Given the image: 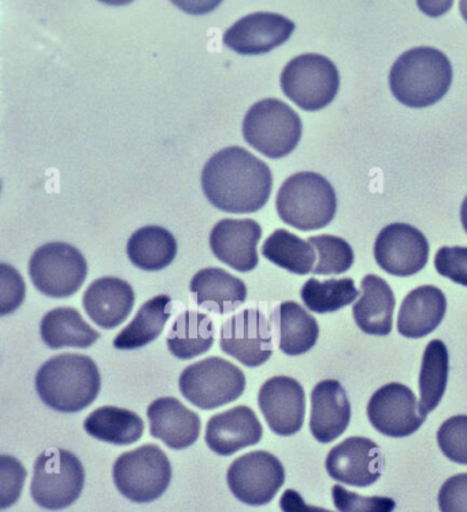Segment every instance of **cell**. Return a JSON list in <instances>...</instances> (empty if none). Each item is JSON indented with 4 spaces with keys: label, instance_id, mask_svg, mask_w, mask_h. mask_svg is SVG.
I'll list each match as a JSON object with an SVG mask.
<instances>
[{
    "label": "cell",
    "instance_id": "obj_32",
    "mask_svg": "<svg viewBox=\"0 0 467 512\" xmlns=\"http://www.w3.org/2000/svg\"><path fill=\"white\" fill-rule=\"evenodd\" d=\"M450 356L446 344L441 340H432L426 345L420 374L421 414L426 417L439 406L446 393Z\"/></svg>",
    "mask_w": 467,
    "mask_h": 512
},
{
    "label": "cell",
    "instance_id": "obj_20",
    "mask_svg": "<svg viewBox=\"0 0 467 512\" xmlns=\"http://www.w3.org/2000/svg\"><path fill=\"white\" fill-rule=\"evenodd\" d=\"M263 429L257 414L247 406H239L210 418L206 443L217 455L231 456L262 440Z\"/></svg>",
    "mask_w": 467,
    "mask_h": 512
},
{
    "label": "cell",
    "instance_id": "obj_12",
    "mask_svg": "<svg viewBox=\"0 0 467 512\" xmlns=\"http://www.w3.org/2000/svg\"><path fill=\"white\" fill-rule=\"evenodd\" d=\"M221 350L247 367L262 366L273 354L272 326L258 310L233 315L221 329Z\"/></svg>",
    "mask_w": 467,
    "mask_h": 512
},
{
    "label": "cell",
    "instance_id": "obj_8",
    "mask_svg": "<svg viewBox=\"0 0 467 512\" xmlns=\"http://www.w3.org/2000/svg\"><path fill=\"white\" fill-rule=\"evenodd\" d=\"M84 482V467L76 455L66 450H48L36 459L32 499L44 510H63L79 499Z\"/></svg>",
    "mask_w": 467,
    "mask_h": 512
},
{
    "label": "cell",
    "instance_id": "obj_11",
    "mask_svg": "<svg viewBox=\"0 0 467 512\" xmlns=\"http://www.w3.org/2000/svg\"><path fill=\"white\" fill-rule=\"evenodd\" d=\"M226 480L237 500L248 506H265L284 485L285 470L270 452L255 451L236 459Z\"/></svg>",
    "mask_w": 467,
    "mask_h": 512
},
{
    "label": "cell",
    "instance_id": "obj_13",
    "mask_svg": "<svg viewBox=\"0 0 467 512\" xmlns=\"http://www.w3.org/2000/svg\"><path fill=\"white\" fill-rule=\"evenodd\" d=\"M377 265L396 277L420 273L429 259V243L424 233L409 224L385 226L374 244Z\"/></svg>",
    "mask_w": 467,
    "mask_h": 512
},
{
    "label": "cell",
    "instance_id": "obj_28",
    "mask_svg": "<svg viewBox=\"0 0 467 512\" xmlns=\"http://www.w3.org/2000/svg\"><path fill=\"white\" fill-rule=\"evenodd\" d=\"M129 261L146 272H158L174 261L177 241L168 229L144 226L133 233L128 241Z\"/></svg>",
    "mask_w": 467,
    "mask_h": 512
},
{
    "label": "cell",
    "instance_id": "obj_33",
    "mask_svg": "<svg viewBox=\"0 0 467 512\" xmlns=\"http://www.w3.org/2000/svg\"><path fill=\"white\" fill-rule=\"evenodd\" d=\"M262 255L274 265L298 276L313 272L317 261V252L309 241L285 229H277L268 237L263 244Z\"/></svg>",
    "mask_w": 467,
    "mask_h": 512
},
{
    "label": "cell",
    "instance_id": "obj_3",
    "mask_svg": "<svg viewBox=\"0 0 467 512\" xmlns=\"http://www.w3.org/2000/svg\"><path fill=\"white\" fill-rule=\"evenodd\" d=\"M451 84L450 59L433 47L411 48L396 59L389 73L392 94L411 109H424L440 102Z\"/></svg>",
    "mask_w": 467,
    "mask_h": 512
},
{
    "label": "cell",
    "instance_id": "obj_35",
    "mask_svg": "<svg viewBox=\"0 0 467 512\" xmlns=\"http://www.w3.org/2000/svg\"><path fill=\"white\" fill-rule=\"evenodd\" d=\"M309 243L317 252L318 261L313 273L321 276L348 272L354 265V251L342 237L322 235L310 237Z\"/></svg>",
    "mask_w": 467,
    "mask_h": 512
},
{
    "label": "cell",
    "instance_id": "obj_6",
    "mask_svg": "<svg viewBox=\"0 0 467 512\" xmlns=\"http://www.w3.org/2000/svg\"><path fill=\"white\" fill-rule=\"evenodd\" d=\"M113 480L126 499L135 503H151L169 488L172 465L158 445H143L117 459Z\"/></svg>",
    "mask_w": 467,
    "mask_h": 512
},
{
    "label": "cell",
    "instance_id": "obj_41",
    "mask_svg": "<svg viewBox=\"0 0 467 512\" xmlns=\"http://www.w3.org/2000/svg\"><path fill=\"white\" fill-rule=\"evenodd\" d=\"M280 508L283 512H333L325 508L309 506L302 495L294 489H288L280 499Z\"/></svg>",
    "mask_w": 467,
    "mask_h": 512
},
{
    "label": "cell",
    "instance_id": "obj_36",
    "mask_svg": "<svg viewBox=\"0 0 467 512\" xmlns=\"http://www.w3.org/2000/svg\"><path fill=\"white\" fill-rule=\"evenodd\" d=\"M437 443L452 462L467 465V415L447 419L437 432Z\"/></svg>",
    "mask_w": 467,
    "mask_h": 512
},
{
    "label": "cell",
    "instance_id": "obj_9",
    "mask_svg": "<svg viewBox=\"0 0 467 512\" xmlns=\"http://www.w3.org/2000/svg\"><path fill=\"white\" fill-rule=\"evenodd\" d=\"M180 392L189 403L202 410H216L235 402L246 389V377L226 359L207 358L181 373Z\"/></svg>",
    "mask_w": 467,
    "mask_h": 512
},
{
    "label": "cell",
    "instance_id": "obj_7",
    "mask_svg": "<svg viewBox=\"0 0 467 512\" xmlns=\"http://www.w3.org/2000/svg\"><path fill=\"white\" fill-rule=\"evenodd\" d=\"M339 88V70L324 55H299L281 73L285 96L306 111H318L331 105Z\"/></svg>",
    "mask_w": 467,
    "mask_h": 512
},
{
    "label": "cell",
    "instance_id": "obj_19",
    "mask_svg": "<svg viewBox=\"0 0 467 512\" xmlns=\"http://www.w3.org/2000/svg\"><path fill=\"white\" fill-rule=\"evenodd\" d=\"M351 421V403L336 380L318 382L311 392L310 430L314 439L328 444L346 432Z\"/></svg>",
    "mask_w": 467,
    "mask_h": 512
},
{
    "label": "cell",
    "instance_id": "obj_37",
    "mask_svg": "<svg viewBox=\"0 0 467 512\" xmlns=\"http://www.w3.org/2000/svg\"><path fill=\"white\" fill-rule=\"evenodd\" d=\"M332 497L340 512H394L396 508V502L391 497L361 496L347 491L342 485L333 486Z\"/></svg>",
    "mask_w": 467,
    "mask_h": 512
},
{
    "label": "cell",
    "instance_id": "obj_1",
    "mask_svg": "<svg viewBox=\"0 0 467 512\" xmlns=\"http://www.w3.org/2000/svg\"><path fill=\"white\" fill-rule=\"evenodd\" d=\"M202 187L209 202L225 213H257L272 194L273 176L246 148L228 147L207 161Z\"/></svg>",
    "mask_w": 467,
    "mask_h": 512
},
{
    "label": "cell",
    "instance_id": "obj_17",
    "mask_svg": "<svg viewBox=\"0 0 467 512\" xmlns=\"http://www.w3.org/2000/svg\"><path fill=\"white\" fill-rule=\"evenodd\" d=\"M294 31V22L281 14H248L224 33V44L237 54H266L287 42Z\"/></svg>",
    "mask_w": 467,
    "mask_h": 512
},
{
    "label": "cell",
    "instance_id": "obj_31",
    "mask_svg": "<svg viewBox=\"0 0 467 512\" xmlns=\"http://www.w3.org/2000/svg\"><path fill=\"white\" fill-rule=\"evenodd\" d=\"M166 341L172 355L183 361L206 354L214 344L213 321L198 311H185L174 322Z\"/></svg>",
    "mask_w": 467,
    "mask_h": 512
},
{
    "label": "cell",
    "instance_id": "obj_42",
    "mask_svg": "<svg viewBox=\"0 0 467 512\" xmlns=\"http://www.w3.org/2000/svg\"><path fill=\"white\" fill-rule=\"evenodd\" d=\"M461 220H462L463 229H465V232L467 233V196H466L465 200H463V203H462Z\"/></svg>",
    "mask_w": 467,
    "mask_h": 512
},
{
    "label": "cell",
    "instance_id": "obj_24",
    "mask_svg": "<svg viewBox=\"0 0 467 512\" xmlns=\"http://www.w3.org/2000/svg\"><path fill=\"white\" fill-rule=\"evenodd\" d=\"M195 302L216 314H229L247 299V287L239 278L217 267L200 270L191 281Z\"/></svg>",
    "mask_w": 467,
    "mask_h": 512
},
{
    "label": "cell",
    "instance_id": "obj_4",
    "mask_svg": "<svg viewBox=\"0 0 467 512\" xmlns=\"http://www.w3.org/2000/svg\"><path fill=\"white\" fill-rule=\"evenodd\" d=\"M276 207L281 220L292 228L303 232L322 229L335 218L336 192L320 174L296 173L281 185Z\"/></svg>",
    "mask_w": 467,
    "mask_h": 512
},
{
    "label": "cell",
    "instance_id": "obj_2",
    "mask_svg": "<svg viewBox=\"0 0 467 512\" xmlns=\"http://www.w3.org/2000/svg\"><path fill=\"white\" fill-rule=\"evenodd\" d=\"M36 391L46 406L59 413H79L100 392L98 366L85 355L63 354L44 363L36 374Z\"/></svg>",
    "mask_w": 467,
    "mask_h": 512
},
{
    "label": "cell",
    "instance_id": "obj_14",
    "mask_svg": "<svg viewBox=\"0 0 467 512\" xmlns=\"http://www.w3.org/2000/svg\"><path fill=\"white\" fill-rule=\"evenodd\" d=\"M368 418L377 432L402 439L417 432L426 417L421 414L414 392L392 382L374 392L368 404Z\"/></svg>",
    "mask_w": 467,
    "mask_h": 512
},
{
    "label": "cell",
    "instance_id": "obj_27",
    "mask_svg": "<svg viewBox=\"0 0 467 512\" xmlns=\"http://www.w3.org/2000/svg\"><path fill=\"white\" fill-rule=\"evenodd\" d=\"M40 333L44 344L51 350L88 348L100 339L99 333L84 321L79 311L69 307H61L44 315Z\"/></svg>",
    "mask_w": 467,
    "mask_h": 512
},
{
    "label": "cell",
    "instance_id": "obj_40",
    "mask_svg": "<svg viewBox=\"0 0 467 512\" xmlns=\"http://www.w3.org/2000/svg\"><path fill=\"white\" fill-rule=\"evenodd\" d=\"M441 512H467V474L448 478L440 488Z\"/></svg>",
    "mask_w": 467,
    "mask_h": 512
},
{
    "label": "cell",
    "instance_id": "obj_26",
    "mask_svg": "<svg viewBox=\"0 0 467 512\" xmlns=\"http://www.w3.org/2000/svg\"><path fill=\"white\" fill-rule=\"evenodd\" d=\"M279 337L281 352L289 356L306 354L317 343L320 326L302 306L295 302L281 303L272 318Z\"/></svg>",
    "mask_w": 467,
    "mask_h": 512
},
{
    "label": "cell",
    "instance_id": "obj_16",
    "mask_svg": "<svg viewBox=\"0 0 467 512\" xmlns=\"http://www.w3.org/2000/svg\"><path fill=\"white\" fill-rule=\"evenodd\" d=\"M258 403L273 433L287 437L302 429L306 414L305 389L294 378H270L259 391Z\"/></svg>",
    "mask_w": 467,
    "mask_h": 512
},
{
    "label": "cell",
    "instance_id": "obj_15",
    "mask_svg": "<svg viewBox=\"0 0 467 512\" xmlns=\"http://www.w3.org/2000/svg\"><path fill=\"white\" fill-rule=\"evenodd\" d=\"M325 466L333 480L366 488L383 474L384 455L374 441L365 437H350L332 448Z\"/></svg>",
    "mask_w": 467,
    "mask_h": 512
},
{
    "label": "cell",
    "instance_id": "obj_18",
    "mask_svg": "<svg viewBox=\"0 0 467 512\" xmlns=\"http://www.w3.org/2000/svg\"><path fill=\"white\" fill-rule=\"evenodd\" d=\"M262 229L252 220H222L211 230L210 248L217 259L237 272L258 266L257 247Z\"/></svg>",
    "mask_w": 467,
    "mask_h": 512
},
{
    "label": "cell",
    "instance_id": "obj_29",
    "mask_svg": "<svg viewBox=\"0 0 467 512\" xmlns=\"http://www.w3.org/2000/svg\"><path fill=\"white\" fill-rule=\"evenodd\" d=\"M85 432L96 440L114 445H131L142 439L143 419L120 407H102L88 415Z\"/></svg>",
    "mask_w": 467,
    "mask_h": 512
},
{
    "label": "cell",
    "instance_id": "obj_23",
    "mask_svg": "<svg viewBox=\"0 0 467 512\" xmlns=\"http://www.w3.org/2000/svg\"><path fill=\"white\" fill-rule=\"evenodd\" d=\"M447 299L441 289L425 285L411 291L400 306L398 330L407 339H422L446 317Z\"/></svg>",
    "mask_w": 467,
    "mask_h": 512
},
{
    "label": "cell",
    "instance_id": "obj_5",
    "mask_svg": "<svg viewBox=\"0 0 467 512\" xmlns=\"http://www.w3.org/2000/svg\"><path fill=\"white\" fill-rule=\"evenodd\" d=\"M302 129L299 114L279 99L255 103L243 121L244 140L270 159L291 154L298 147Z\"/></svg>",
    "mask_w": 467,
    "mask_h": 512
},
{
    "label": "cell",
    "instance_id": "obj_22",
    "mask_svg": "<svg viewBox=\"0 0 467 512\" xmlns=\"http://www.w3.org/2000/svg\"><path fill=\"white\" fill-rule=\"evenodd\" d=\"M88 317L103 329H114L129 317L135 304V292L121 278L103 277L94 281L84 293Z\"/></svg>",
    "mask_w": 467,
    "mask_h": 512
},
{
    "label": "cell",
    "instance_id": "obj_25",
    "mask_svg": "<svg viewBox=\"0 0 467 512\" xmlns=\"http://www.w3.org/2000/svg\"><path fill=\"white\" fill-rule=\"evenodd\" d=\"M395 295L387 281L368 274L362 280V296L354 304L352 314L362 332L372 336H388L394 319Z\"/></svg>",
    "mask_w": 467,
    "mask_h": 512
},
{
    "label": "cell",
    "instance_id": "obj_38",
    "mask_svg": "<svg viewBox=\"0 0 467 512\" xmlns=\"http://www.w3.org/2000/svg\"><path fill=\"white\" fill-rule=\"evenodd\" d=\"M25 478H27V470L17 459L2 455L0 458V507L3 510L17 502Z\"/></svg>",
    "mask_w": 467,
    "mask_h": 512
},
{
    "label": "cell",
    "instance_id": "obj_43",
    "mask_svg": "<svg viewBox=\"0 0 467 512\" xmlns=\"http://www.w3.org/2000/svg\"><path fill=\"white\" fill-rule=\"evenodd\" d=\"M459 9H461L462 16L467 22V2L459 3Z\"/></svg>",
    "mask_w": 467,
    "mask_h": 512
},
{
    "label": "cell",
    "instance_id": "obj_21",
    "mask_svg": "<svg viewBox=\"0 0 467 512\" xmlns=\"http://www.w3.org/2000/svg\"><path fill=\"white\" fill-rule=\"evenodd\" d=\"M151 436L162 440L172 450H185L199 439L200 418L188 410L180 400L161 398L147 410Z\"/></svg>",
    "mask_w": 467,
    "mask_h": 512
},
{
    "label": "cell",
    "instance_id": "obj_10",
    "mask_svg": "<svg viewBox=\"0 0 467 512\" xmlns=\"http://www.w3.org/2000/svg\"><path fill=\"white\" fill-rule=\"evenodd\" d=\"M88 274L87 261L76 247L48 243L37 248L29 262V276L44 296L65 299L83 287Z\"/></svg>",
    "mask_w": 467,
    "mask_h": 512
},
{
    "label": "cell",
    "instance_id": "obj_34",
    "mask_svg": "<svg viewBox=\"0 0 467 512\" xmlns=\"http://www.w3.org/2000/svg\"><path fill=\"white\" fill-rule=\"evenodd\" d=\"M300 296L307 309L313 313L328 314L354 303L359 296V291L351 278L328 280L324 283L310 278L303 285Z\"/></svg>",
    "mask_w": 467,
    "mask_h": 512
},
{
    "label": "cell",
    "instance_id": "obj_30",
    "mask_svg": "<svg viewBox=\"0 0 467 512\" xmlns=\"http://www.w3.org/2000/svg\"><path fill=\"white\" fill-rule=\"evenodd\" d=\"M172 315V299L166 295L148 300L135 319L114 340L117 350L131 351L146 347L161 335Z\"/></svg>",
    "mask_w": 467,
    "mask_h": 512
},
{
    "label": "cell",
    "instance_id": "obj_39",
    "mask_svg": "<svg viewBox=\"0 0 467 512\" xmlns=\"http://www.w3.org/2000/svg\"><path fill=\"white\" fill-rule=\"evenodd\" d=\"M435 267L440 276L467 287V247H443L437 251Z\"/></svg>",
    "mask_w": 467,
    "mask_h": 512
}]
</instances>
